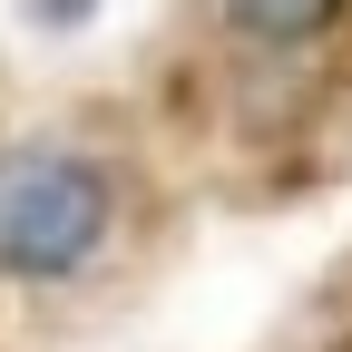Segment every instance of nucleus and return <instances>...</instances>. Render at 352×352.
Masks as SVG:
<instances>
[{"instance_id":"f257e3e1","label":"nucleus","mask_w":352,"mask_h":352,"mask_svg":"<svg viewBox=\"0 0 352 352\" xmlns=\"http://www.w3.org/2000/svg\"><path fill=\"white\" fill-rule=\"evenodd\" d=\"M118 245V176L59 147V138H30V147H0V284H78L88 264Z\"/></svg>"},{"instance_id":"f03ea898","label":"nucleus","mask_w":352,"mask_h":352,"mask_svg":"<svg viewBox=\"0 0 352 352\" xmlns=\"http://www.w3.org/2000/svg\"><path fill=\"white\" fill-rule=\"evenodd\" d=\"M352 10V0H215V20H226L245 50L264 59H294V50H314V39Z\"/></svg>"}]
</instances>
